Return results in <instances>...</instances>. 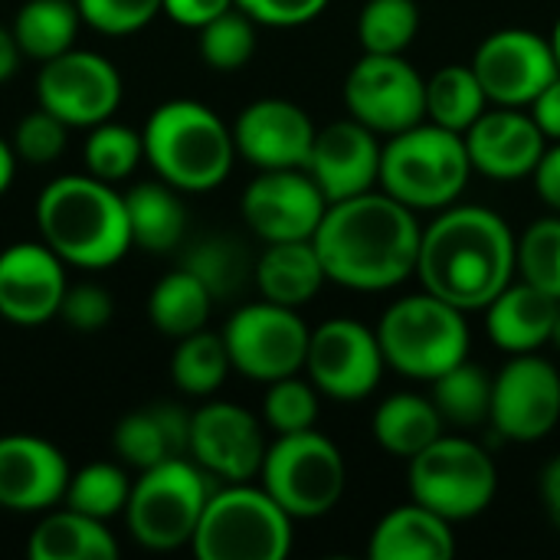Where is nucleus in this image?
Listing matches in <instances>:
<instances>
[{
  "label": "nucleus",
  "mask_w": 560,
  "mask_h": 560,
  "mask_svg": "<svg viewBox=\"0 0 560 560\" xmlns=\"http://www.w3.org/2000/svg\"><path fill=\"white\" fill-rule=\"evenodd\" d=\"M420 223L390 194H358L328 203L312 243L325 276L358 292H384L417 272Z\"/></svg>",
  "instance_id": "f257e3e1"
},
{
  "label": "nucleus",
  "mask_w": 560,
  "mask_h": 560,
  "mask_svg": "<svg viewBox=\"0 0 560 560\" xmlns=\"http://www.w3.org/2000/svg\"><path fill=\"white\" fill-rule=\"evenodd\" d=\"M518 240L489 207H446L420 236L417 276L427 292L472 312L486 308L515 276Z\"/></svg>",
  "instance_id": "f03ea898"
},
{
  "label": "nucleus",
  "mask_w": 560,
  "mask_h": 560,
  "mask_svg": "<svg viewBox=\"0 0 560 560\" xmlns=\"http://www.w3.org/2000/svg\"><path fill=\"white\" fill-rule=\"evenodd\" d=\"M36 230L66 266L79 269H108L131 249L125 194L89 171L62 174L39 190Z\"/></svg>",
  "instance_id": "7ed1b4c3"
},
{
  "label": "nucleus",
  "mask_w": 560,
  "mask_h": 560,
  "mask_svg": "<svg viewBox=\"0 0 560 560\" xmlns=\"http://www.w3.org/2000/svg\"><path fill=\"white\" fill-rule=\"evenodd\" d=\"M144 161L177 190H213L230 177L236 141L233 128L203 102L171 98L141 128Z\"/></svg>",
  "instance_id": "20e7f679"
},
{
  "label": "nucleus",
  "mask_w": 560,
  "mask_h": 560,
  "mask_svg": "<svg viewBox=\"0 0 560 560\" xmlns=\"http://www.w3.org/2000/svg\"><path fill=\"white\" fill-rule=\"evenodd\" d=\"M472 174L466 138L436 121L413 125L381 148L377 184L410 210H446Z\"/></svg>",
  "instance_id": "39448f33"
},
{
  "label": "nucleus",
  "mask_w": 560,
  "mask_h": 560,
  "mask_svg": "<svg viewBox=\"0 0 560 560\" xmlns=\"http://www.w3.org/2000/svg\"><path fill=\"white\" fill-rule=\"evenodd\" d=\"M292 522L266 489L230 482L210 492L190 548L200 560H282L292 551Z\"/></svg>",
  "instance_id": "423d86ee"
},
{
  "label": "nucleus",
  "mask_w": 560,
  "mask_h": 560,
  "mask_svg": "<svg viewBox=\"0 0 560 560\" xmlns=\"http://www.w3.org/2000/svg\"><path fill=\"white\" fill-rule=\"evenodd\" d=\"M377 341L394 371L413 381H436L469 354L466 312L433 292L407 295L384 312Z\"/></svg>",
  "instance_id": "0eeeda50"
},
{
  "label": "nucleus",
  "mask_w": 560,
  "mask_h": 560,
  "mask_svg": "<svg viewBox=\"0 0 560 560\" xmlns=\"http://www.w3.org/2000/svg\"><path fill=\"white\" fill-rule=\"evenodd\" d=\"M210 482L213 476L187 456L141 469L125 505L131 538L148 551H177L190 545L213 492Z\"/></svg>",
  "instance_id": "6e6552de"
},
{
  "label": "nucleus",
  "mask_w": 560,
  "mask_h": 560,
  "mask_svg": "<svg viewBox=\"0 0 560 560\" xmlns=\"http://www.w3.org/2000/svg\"><path fill=\"white\" fill-rule=\"evenodd\" d=\"M259 479L292 518H322L341 502L348 469L338 446L312 427L282 433L266 450Z\"/></svg>",
  "instance_id": "1a4fd4ad"
},
{
  "label": "nucleus",
  "mask_w": 560,
  "mask_h": 560,
  "mask_svg": "<svg viewBox=\"0 0 560 560\" xmlns=\"http://www.w3.org/2000/svg\"><path fill=\"white\" fill-rule=\"evenodd\" d=\"M499 472L492 456L466 436H440L410 459L413 502L446 522H469L495 499Z\"/></svg>",
  "instance_id": "9d476101"
},
{
  "label": "nucleus",
  "mask_w": 560,
  "mask_h": 560,
  "mask_svg": "<svg viewBox=\"0 0 560 560\" xmlns=\"http://www.w3.org/2000/svg\"><path fill=\"white\" fill-rule=\"evenodd\" d=\"M308 338L302 315L269 299L236 308L223 328L233 371L259 384L299 374L308 358Z\"/></svg>",
  "instance_id": "9b49d317"
},
{
  "label": "nucleus",
  "mask_w": 560,
  "mask_h": 560,
  "mask_svg": "<svg viewBox=\"0 0 560 560\" xmlns=\"http://www.w3.org/2000/svg\"><path fill=\"white\" fill-rule=\"evenodd\" d=\"M121 72L92 49H66L39 62L36 102L69 128H95L121 105Z\"/></svg>",
  "instance_id": "f8f14e48"
},
{
  "label": "nucleus",
  "mask_w": 560,
  "mask_h": 560,
  "mask_svg": "<svg viewBox=\"0 0 560 560\" xmlns=\"http://www.w3.org/2000/svg\"><path fill=\"white\" fill-rule=\"evenodd\" d=\"M345 105L371 131L400 135L427 118V82L404 52H364L345 79Z\"/></svg>",
  "instance_id": "ddd939ff"
},
{
  "label": "nucleus",
  "mask_w": 560,
  "mask_h": 560,
  "mask_svg": "<svg viewBox=\"0 0 560 560\" xmlns=\"http://www.w3.org/2000/svg\"><path fill=\"white\" fill-rule=\"evenodd\" d=\"M384 368L377 331L354 318H331L308 338L305 371L312 384L335 400H364L377 390Z\"/></svg>",
  "instance_id": "4468645a"
},
{
  "label": "nucleus",
  "mask_w": 560,
  "mask_h": 560,
  "mask_svg": "<svg viewBox=\"0 0 560 560\" xmlns=\"http://www.w3.org/2000/svg\"><path fill=\"white\" fill-rule=\"evenodd\" d=\"M560 420L558 368L535 351L515 354L499 377H492V417L489 423L515 443L545 440Z\"/></svg>",
  "instance_id": "2eb2a0df"
},
{
  "label": "nucleus",
  "mask_w": 560,
  "mask_h": 560,
  "mask_svg": "<svg viewBox=\"0 0 560 560\" xmlns=\"http://www.w3.org/2000/svg\"><path fill=\"white\" fill-rule=\"evenodd\" d=\"M472 69L489 102L509 108L532 105L560 75L551 39L532 30H499L486 36L472 56Z\"/></svg>",
  "instance_id": "dca6fc26"
},
{
  "label": "nucleus",
  "mask_w": 560,
  "mask_h": 560,
  "mask_svg": "<svg viewBox=\"0 0 560 560\" xmlns=\"http://www.w3.org/2000/svg\"><path fill=\"white\" fill-rule=\"evenodd\" d=\"M328 197L305 167L259 171L243 194V220L266 243L312 240Z\"/></svg>",
  "instance_id": "f3484780"
},
{
  "label": "nucleus",
  "mask_w": 560,
  "mask_h": 560,
  "mask_svg": "<svg viewBox=\"0 0 560 560\" xmlns=\"http://www.w3.org/2000/svg\"><path fill=\"white\" fill-rule=\"evenodd\" d=\"M259 420L236 404H203L190 417V459L213 479L249 482L266 459Z\"/></svg>",
  "instance_id": "a211bd4d"
},
{
  "label": "nucleus",
  "mask_w": 560,
  "mask_h": 560,
  "mask_svg": "<svg viewBox=\"0 0 560 560\" xmlns=\"http://www.w3.org/2000/svg\"><path fill=\"white\" fill-rule=\"evenodd\" d=\"M69 289L66 262L39 243H13L0 253V318L20 328L46 325L59 315Z\"/></svg>",
  "instance_id": "6ab92c4d"
},
{
  "label": "nucleus",
  "mask_w": 560,
  "mask_h": 560,
  "mask_svg": "<svg viewBox=\"0 0 560 560\" xmlns=\"http://www.w3.org/2000/svg\"><path fill=\"white\" fill-rule=\"evenodd\" d=\"M315 135L318 128L312 125L308 112L289 98H259L233 121L236 154L259 171L305 167Z\"/></svg>",
  "instance_id": "aec40b11"
},
{
  "label": "nucleus",
  "mask_w": 560,
  "mask_h": 560,
  "mask_svg": "<svg viewBox=\"0 0 560 560\" xmlns=\"http://www.w3.org/2000/svg\"><path fill=\"white\" fill-rule=\"evenodd\" d=\"M69 459L59 446L33 433L0 436V509L7 512H49L66 499Z\"/></svg>",
  "instance_id": "412c9836"
},
{
  "label": "nucleus",
  "mask_w": 560,
  "mask_h": 560,
  "mask_svg": "<svg viewBox=\"0 0 560 560\" xmlns=\"http://www.w3.org/2000/svg\"><path fill=\"white\" fill-rule=\"evenodd\" d=\"M381 148L384 144L377 141V131L358 118L331 121L315 135L305 171L315 177L328 203L348 200L374 190L381 177Z\"/></svg>",
  "instance_id": "4be33fe9"
},
{
  "label": "nucleus",
  "mask_w": 560,
  "mask_h": 560,
  "mask_svg": "<svg viewBox=\"0 0 560 560\" xmlns=\"http://www.w3.org/2000/svg\"><path fill=\"white\" fill-rule=\"evenodd\" d=\"M463 138L472 171H482L495 180H518L535 174L548 148V138L535 125V118L509 105L482 112Z\"/></svg>",
  "instance_id": "5701e85b"
},
{
  "label": "nucleus",
  "mask_w": 560,
  "mask_h": 560,
  "mask_svg": "<svg viewBox=\"0 0 560 560\" xmlns=\"http://www.w3.org/2000/svg\"><path fill=\"white\" fill-rule=\"evenodd\" d=\"M190 417L177 404H151L118 420L112 446L128 469H151L164 459L190 456Z\"/></svg>",
  "instance_id": "b1692460"
},
{
  "label": "nucleus",
  "mask_w": 560,
  "mask_h": 560,
  "mask_svg": "<svg viewBox=\"0 0 560 560\" xmlns=\"http://www.w3.org/2000/svg\"><path fill=\"white\" fill-rule=\"evenodd\" d=\"M555 295L535 289L532 282L505 285L486 308H489V338L509 351V354H528L551 341L555 315H558Z\"/></svg>",
  "instance_id": "393cba45"
},
{
  "label": "nucleus",
  "mask_w": 560,
  "mask_h": 560,
  "mask_svg": "<svg viewBox=\"0 0 560 560\" xmlns=\"http://www.w3.org/2000/svg\"><path fill=\"white\" fill-rule=\"evenodd\" d=\"M453 522L420 502L387 512L368 545L374 560H450L456 555Z\"/></svg>",
  "instance_id": "a878e982"
},
{
  "label": "nucleus",
  "mask_w": 560,
  "mask_h": 560,
  "mask_svg": "<svg viewBox=\"0 0 560 560\" xmlns=\"http://www.w3.org/2000/svg\"><path fill=\"white\" fill-rule=\"evenodd\" d=\"M256 285L262 299L289 308H302L312 302L322 289L325 266L318 259V249L312 240H289V243H269L266 253L256 259Z\"/></svg>",
  "instance_id": "bb28decb"
},
{
  "label": "nucleus",
  "mask_w": 560,
  "mask_h": 560,
  "mask_svg": "<svg viewBox=\"0 0 560 560\" xmlns=\"http://www.w3.org/2000/svg\"><path fill=\"white\" fill-rule=\"evenodd\" d=\"M33 560H115L118 541L102 518L82 515L75 509L46 512L26 541Z\"/></svg>",
  "instance_id": "cd10ccee"
},
{
  "label": "nucleus",
  "mask_w": 560,
  "mask_h": 560,
  "mask_svg": "<svg viewBox=\"0 0 560 560\" xmlns=\"http://www.w3.org/2000/svg\"><path fill=\"white\" fill-rule=\"evenodd\" d=\"M128 226H131V246L144 253H171L180 246L187 233V207L180 200V190L167 180H144L135 184L125 194Z\"/></svg>",
  "instance_id": "c85d7f7f"
},
{
  "label": "nucleus",
  "mask_w": 560,
  "mask_h": 560,
  "mask_svg": "<svg viewBox=\"0 0 560 560\" xmlns=\"http://www.w3.org/2000/svg\"><path fill=\"white\" fill-rule=\"evenodd\" d=\"M443 427L446 423L433 397L420 394H394L374 413V440L400 459H413L420 450L440 440Z\"/></svg>",
  "instance_id": "c756f323"
},
{
  "label": "nucleus",
  "mask_w": 560,
  "mask_h": 560,
  "mask_svg": "<svg viewBox=\"0 0 560 560\" xmlns=\"http://www.w3.org/2000/svg\"><path fill=\"white\" fill-rule=\"evenodd\" d=\"M213 302L217 299L210 295V289L194 272H187L180 266L177 272H167L164 279H158V285L151 289L148 318L161 335L187 338V335L207 328Z\"/></svg>",
  "instance_id": "7c9ffc66"
},
{
  "label": "nucleus",
  "mask_w": 560,
  "mask_h": 560,
  "mask_svg": "<svg viewBox=\"0 0 560 560\" xmlns=\"http://www.w3.org/2000/svg\"><path fill=\"white\" fill-rule=\"evenodd\" d=\"M82 13L75 0H26L13 16V36L26 59L46 62L75 46Z\"/></svg>",
  "instance_id": "2f4dec72"
},
{
  "label": "nucleus",
  "mask_w": 560,
  "mask_h": 560,
  "mask_svg": "<svg viewBox=\"0 0 560 560\" xmlns=\"http://www.w3.org/2000/svg\"><path fill=\"white\" fill-rule=\"evenodd\" d=\"M184 269L194 272L210 289L213 299L240 295L243 285L249 282V276H256L246 243L236 236H226V233H213V236L194 243V249L184 256Z\"/></svg>",
  "instance_id": "473e14b6"
},
{
  "label": "nucleus",
  "mask_w": 560,
  "mask_h": 560,
  "mask_svg": "<svg viewBox=\"0 0 560 560\" xmlns=\"http://www.w3.org/2000/svg\"><path fill=\"white\" fill-rule=\"evenodd\" d=\"M230 371H233V361H230L223 335L200 328L187 338H177V351L171 354V377L177 390H184L187 397L217 394Z\"/></svg>",
  "instance_id": "72a5a7b5"
},
{
  "label": "nucleus",
  "mask_w": 560,
  "mask_h": 560,
  "mask_svg": "<svg viewBox=\"0 0 560 560\" xmlns=\"http://www.w3.org/2000/svg\"><path fill=\"white\" fill-rule=\"evenodd\" d=\"M486 89L472 66H446L427 82V115L430 121L466 135L469 125L486 112Z\"/></svg>",
  "instance_id": "f704fd0d"
},
{
  "label": "nucleus",
  "mask_w": 560,
  "mask_h": 560,
  "mask_svg": "<svg viewBox=\"0 0 560 560\" xmlns=\"http://www.w3.org/2000/svg\"><path fill=\"white\" fill-rule=\"evenodd\" d=\"M430 384H433V404L443 423L469 430L492 417V377L479 364H469V358Z\"/></svg>",
  "instance_id": "c9c22d12"
},
{
  "label": "nucleus",
  "mask_w": 560,
  "mask_h": 560,
  "mask_svg": "<svg viewBox=\"0 0 560 560\" xmlns=\"http://www.w3.org/2000/svg\"><path fill=\"white\" fill-rule=\"evenodd\" d=\"M131 495V479H128V466L125 463H85L82 469H75L69 476L66 486V505L92 515V518H115L125 512Z\"/></svg>",
  "instance_id": "e433bc0d"
},
{
  "label": "nucleus",
  "mask_w": 560,
  "mask_h": 560,
  "mask_svg": "<svg viewBox=\"0 0 560 560\" xmlns=\"http://www.w3.org/2000/svg\"><path fill=\"white\" fill-rule=\"evenodd\" d=\"M82 161L92 177L118 184V180L131 177L138 171V164L144 161V138H141V131L108 118V121L89 128Z\"/></svg>",
  "instance_id": "4c0bfd02"
},
{
  "label": "nucleus",
  "mask_w": 560,
  "mask_h": 560,
  "mask_svg": "<svg viewBox=\"0 0 560 560\" xmlns=\"http://www.w3.org/2000/svg\"><path fill=\"white\" fill-rule=\"evenodd\" d=\"M420 30L417 0H368L358 20L364 52L400 56Z\"/></svg>",
  "instance_id": "58836bf2"
},
{
  "label": "nucleus",
  "mask_w": 560,
  "mask_h": 560,
  "mask_svg": "<svg viewBox=\"0 0 560 560\" xmlns=\"http://www.w3.org/2000/svg\"><path fill=\"white\" fill-rule=\"evenodd\" d=\"M200 56L210 69L236 72L243 69L256 52V20L243 13L240 7H230L207 26H200Z\"/></svg>",
  "instance_id": "ea45409f"
},
{
  "label": "nucleus",
  "mask_w": 560,
  "mask_h": 560,
  "mask_svg": "<svg viewBox=\"0 0 560 560\" xmlns=\"http://www.w3.org/2000/svg\"><path fill=\"white\" fill-rule=\"evenodd\" d=\"M262 420L276 436L312 430L318 420V387L299 381V374L272 381L262 397Z\"/></svg>",
  "instance_id": "a19ab883"
},
{
  "label": "nucleus",
  "mask_w": 560,
  "mask_h": 560,
  "mask_svg": "<svg viewBox=\"0 0 560 560\" xmlns=\"http://www.w3.org/2000/svg\"><path fill=\"white\" fill-rule=\"evenodd\" d=\"M515 266L525 282L560 299V217L538 220L525 230Z\"/></svg>",
  "instance_id": "79ce46f5"
},
{
  "label": "nucleus",
  "mask_w": 560,
  "mask_h": 560,
  "mask_svg": "<svg viewBox=\"0 0 560 560\" xmlns=\"http://www.w3.org/2000/svg\"><path fill=\"white\" fill-rule=\"evenodd\" d=\"M66 138H69V125L62 118H56L52 112H46L43 105H36L30 115H23L13 128V151L20 161L26 164H52L62 151H66Z\"/></svg>",
  "instance_id": "37998d69"
},
{
  "label": "nucleus",
  "mask_w": 560,
  "mask_h": 560,
  "mask_svg": "<svg viewBox=\"0 0 560 560\" xmlns=\"http://www.w3.org/2000/svg\"><path fill=\"white\" fill-rule=\"evenodd\" d=\"M75 7L82 23L105 36H131L164 13V0H75Z\"/></svg>",
  "instance_id": "c03bdc74"
},
{
  "label": "nucleus",
  "mask_w": 560,
  "mask_h": 560,
  "mask_svg": "<svg viewBox=\"0 0 560 560\" xmlns=\"http://www.w3.org/2000/svg\"><path fill=\"white\" fill-rule=\"evenodd\" d=\"M112 315H115V302H112V292L105 285L75 282L66 289L56 318H62V325L79 331V335H95V331L108 328Z\"/></svg>",
  "instance_id": "a18cd8bd"
},
{
  "label": "nucleus",
  "mask_w": 560,
  "mask_h": 560,
  "mask_svg": "<svg viewBox=\"0 0 560 560\" xmlns=\"http://www.w3.org/2000/svg\"><path fill=\"white\" fill-rule=\"evenodd\" d=\"M236 7L266 26H302L315 20L328 0H236Z\"/></svg>",
  "instance_id": "49530a36"
},
{
  "label": "nucleus",
  "mask_w": 560,
  "mask_h": 560,
  "mask_svg": "<svg viewBox=\"0 0 560 560\" xmlns=\"http://www.w3.org/2000/svg\"><path fill=\"white\" fill-rule=\"evenodd\" d=\"M230 7H236V0H164V13L190 30L207 26L210 20H217L220 13H226Z\"/></svg>",
  "instance_id": "de8ad7c7"
},
{
  "label": "nucleus",
  "mask_w": 560,
  "mask_h": 560,
  "mask_svg": "<svg viewBox=\"0 0 560 560\" xmlns=\"http://www.w3.org/2000/svg\"><path fill=\"white\" fill-rule=\"evenodd\" d=\"M535 187H538L541 200L560 213V141L545 148V154L535 167Z\"/></svg>",
  "instance_id": "09e8293b"
},
{
  "label": "nucleus",
  "mask_w": 560,
  "mask_h": 560,
  "mask_svg": "<svg viewBox=\"0 0 560 560\" xmlns=\"http://www.w3.org/2000/svg\"><path fill=\"white\" fill-rule=\"evenodd\" d=\"M532 118L548 141H560V75L532 102Z\"/></svg>",
  "instance_id": "8fccbe9b"
},
{
  "label": "nucleus",
  "mask_w": 560,
  "mask_h": 560,
  "mask_svg": "<svg viewBox=\"0 0 560 560\" xmlns=\"http://www.w3.org/2000/svg\"><path fill=\"white\" fill-rule=\"evenodd\" d=\"M541 499H545V509L551 515V522L560 528V456L551 459L541 472Z\"/></svg>",
  "instance_id": "3c124183"
},
{
  "label": "nucleus",
  "mask_w": 560,
  "mask_h": 560,
  "mask_svg": "<svg viewBox=\"0 0 560 560\" xmlns=\"http://www.w3.org/2000/svg\"><path fill=\"white\" fill-rule=\"evenodd\" d=\"M20 59H23V49H20L13 30L0 26V82H7L20 69Z\"/></svg>",
  "instance_id": "603ef678"
},
{
  "label": "nucleus",
  "mask_w": 560,
  "mask_h": 560,
  "mask_svg": "<svg viewBox=\"0 0 560 560\" xmlns=\"http://www.w3.org/2000/svg\"><path fill=\"white\" fill-rule=\"evenodd\" d=\"M16 151H13V141L0 138V197L10 190L13 177H16Z\"/></svg>",
  "instance_id": "864d4df0"
},
{
  "label": "nucleus",
  "mask_w": 560,
  "mask_h": 560,
  "mask_svg": "<svg viewBox=\"0 0 560 560\" xmlns=\"http://www.w3.org/2000/svg\"><path fill=\"white\" fill-rule=\"evenodd\" d=\"M551 46H555V56H558V69H560V20L555 23V33H551Z\"/></svg>",
  "instance_id": "5fc2aeb1"
},
{
  "label": "nucleus",
  "mask_w": 560,
  "mask_h": 560,
  "mask_svg": "<svg viewBox=\"0 0 560 560\" xmlns=\"http://www.w3.org/2000/svg\"><path fill=\"white\" fill-rule=\"evenodd\" d=\"M551 341L560 348V302H558V315H555V331H551Z\"/></svg>",
  "instance_id": "6e6d98bb"
}]
</instances>
